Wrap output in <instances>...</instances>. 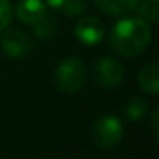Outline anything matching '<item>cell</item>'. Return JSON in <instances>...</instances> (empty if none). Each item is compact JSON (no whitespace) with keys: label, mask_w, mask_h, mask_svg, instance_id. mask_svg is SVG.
Instances as JSON below:
<instances>
[{"label":"cell","mask_w":159,"mask_h":159,"mask_svg":"<svg viewBox=\"0 0 159 159\" xmlns=\"http://www.w3.org/2000/svg\"><path fill=\"white\" fill-rule=\"evenodd\" d=\"M111 46L123 57H137L151 43V26L142 17L120 19L111 29Z\"/></svg>","instance_id":"6da1fadb"},{"label":"cell","mask_w":159,"mask_h":159,"mask_svg":"<svg viewBox=\"0 0 159 159\" xmlns=\"http://www.w3.org/2000/svg\"><path fill=\"white\" fill-rule=\"evenodd\" d=\"M87 79V69L79 57H69L58 63L55 70V84L58 91L74 94L82 89Z\"/></svg>","instance_id":"7a4b0ae2"},{"label":"cell","mask_w":159,"mask_h":159,"mask_svg":"<svg viewBox=\"0 0 159 159\" xmlns=\"http://www.w3.org/2000/svg\"><path fill=\"white\" fill-rule=\"evenodd\" d=\"M93 139L101 149H115L123 139V125L113 115H104L94 123Z\"/></svg>","instance_id":"3957f363"},{"label":"cell","mask_w":159,"mask_h":159,"mask_svg":"<svg viewBox=\"0 0 159 159\" xmlns=\"http://www.w3.org/2000/svg\"><path fill=\"white\" fill-rule=\"evenodd\" d=\"M93 77L99 86L115 87L123 79V65L113 57H103L94 63Z\"/></svg>","instance_id":"277c9868"},{"label":"cell","mask_w":159,"mask_h":159,"mask_svg":"<svg viewBox=\"0 0 159 159\" xmlns=\"http://www.w3.org/2000/svg\"><path fill=\"white\" fill-rule=\"evenodd\" d=\"M2 52L11 58H22L31 50V39L21 29H5L2 31V39H0Z\"/></svg>","instance_id":"5b68a950"},{"label":"cell","mask_w":159,"mask_h":159,"mask_svg":"<svg viewBox=\"0 0 159 159\" xmlns=\"http://www.w3.org/2000/svg\"><path fill=\"white\" fill-rule=\"evenodd\" d=\"M75 38L86 46H96L104 38V24L98 17H84L75 26Z\"/></svg>","instance_id":"8992f818"},{"label":"cell","mask_w":159,"mask_h":159,"mask_svg":"<svg viewBox=\"0 0 159 159\" xmlns=\"http://www.w3.org/2000/svg\"><path fill=\"white\" fill-rule=\"evenodd\" d=\"M17 17L28 26H34L46 16V4L43 0H19Z\"/></svg>","instance_id":"52a82bcc"},{"label":"cell","mask_w":159,"mask_h":159,"mask_svg":"<svg viewBox=\"0 0 159 159\" xmlns=\"http://www.w3.org/2000/svg\"><path fill=\"white\" fill-rule=\"evenodd\" d=\"M139 0H94L96 7L108 16H125L135 11Z\"/></svg>","instance_id":"ba28073f"},{"label":"cell","mask_w":159,"mask_h":159,"mask_svg":"<svg viewBox=\"0 0 159 159\" xmlns=\"http://www.w3.org/2000/svg\"><path fill=\"white\" fill-rule=\"evenodd\" d=\"M139 84H140V87L145 93L152 94V96H156L159 93V67H157V63L152 62L140 70V74H139Z\"/></svg>","instance_id":"9c48e42d"},{"label":"cell","mask_w":159,"mask_h":159,"mask_svg":"<svg viewBox=\"0 0 159 159\" xmlns=\"http://www.w3.org/2000/svg\"><path fill=\"white\" fill-rule=\"evenodd\" d=\"M46 4L65 16H79L87 9V0H46Z\"/></svg>","instance_id":"30bf717a"},{"label":"cell","mask_w":159,"mask_h":159,"mask_svg":"<svg viewBox=\"0 0 159 159\" xmlns=\"http://www.w3.org/2000/svg\"><path fill=\"white\" fill-rule=\"evenodd\" d=\"M135 11L139 12V16L144 21L156 22L157 21V14H159L157 0H139L137 5H135Z\"/></svg>","instance_id":"8fae6325"},{"label":"cell","mask_w":159,"mask_h":159,"mask_svg":"<svg viewBox=\"0 0 159 159\" xmlns=\"http://www.w3.org/2000/svg\"><path fill=\"white\" fill-rule=\"evenodd\" d=\"M33 28H34V36H38L41 39L53 38L57 34V21L48 17V16H45L41 21H38Z\"/></svg>","instance_id":"7c38bea8"},{"label":"cell","mask_w":159,"mask_h":159,"mask_svg":"<svg viewBox=\"0 0 159 159\" xmlns=\"http://www.w3.org/2000/svg\"><path fill=\"white\" fill-rule=\"evenodd\" d=\"M125 113H127V118L132 121L140 120V118L147 113V101L142 99V98H134V99L128 101Z\"/></svg>","instance_id":"4fadbf2b"},{"label":"cell","mask_w":159,"mask_h":159,"mask_svg":"<svg viewBox=\"0 0 159 159\" xmlns=\"http://www.w3.org/2000/svg\"><path fill=\"white\" fill-rule=\"evenodd\" d=\"M12 22V7L9 0H0V33L11 26Z\"/></svg>","instance_id":"5bb4252c"}]
</instances>
